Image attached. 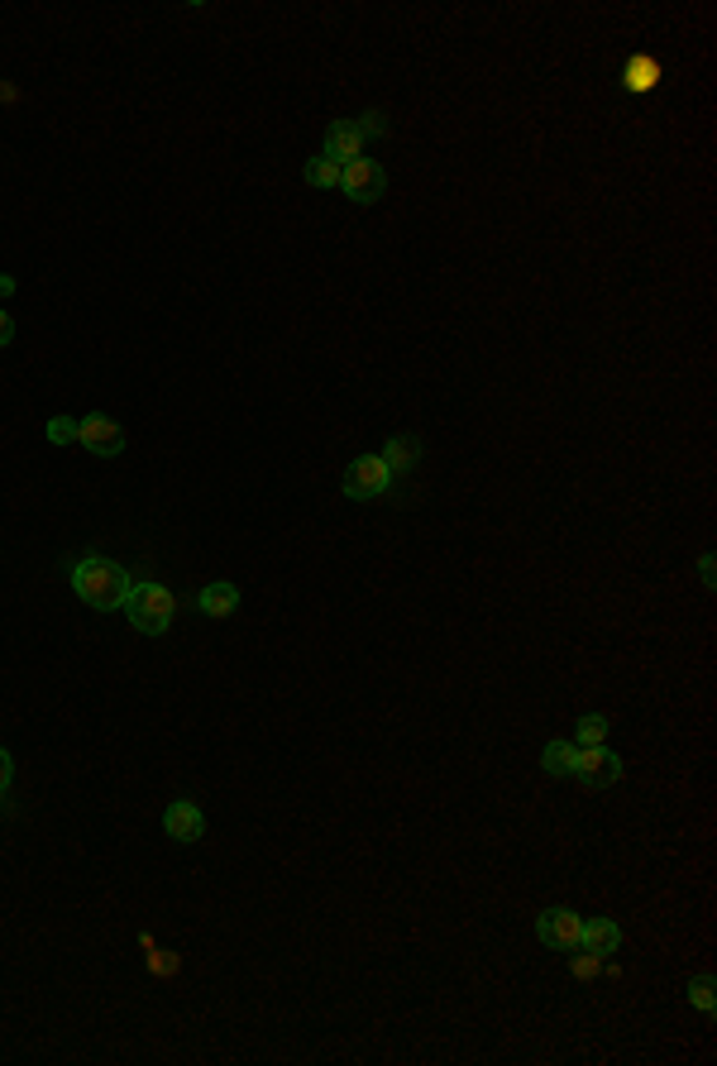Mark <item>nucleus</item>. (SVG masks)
Segmentation results:
<instances>
[{"mask_svg": "<svg viewBox=\"0 0 717 1066\" xmlns=\"http://www.w3.org/2000/svg\"><path fill=\"white\" fill-rule=\"evenodd\" d=\"M340 192L349 196L355 206H373L378 196L388 192V173H383V163L378 158H355V163H345L340 168Z\"/></svg>", "mask_w": 717, "mask_h": 1066, "instance_id": "obj_3", "label": "nucleus"}, {"mask_svg": "<svg viewBox=\"0 0 717 1066\" xmlns=\"http://www.w3.org/2000/svg\"><path fill=\"white\" fill-rule=\"evenodd\" d=\"M579 932H583V918L574 909H545L536 918V938L551 947V952H574V947H579Z\"/></svg>", "mask_w": 717, "mask_h": 1066, "instance_id": "obj_7", "label": "nucleus"}, {"mask_svg": "<svg viewBox=\"0 0 717 1066\" xmlns=\"http://www.w3.org/2000/svg\"><path fill=\"white\" fill-rule=\"evenodd\" d=\"M307 182L311 187H325V192H340V168L316 153V158H307Z\"/></svg>", "mask_w": 717, "mask_h": 1066, "instance_id": "obj_14", "label": "nucleus"}, {"mask_svg": "<svg viewBox=\"0 0 717 1066\" xmlns=\"http://www.w3.org/2000/svg\"><path fill=\"white\" fill-rule=\"evenodd\" d=\"M388 483H393V473H388L383 455H359L355 465L345 469V497H355V503H373V497H383Z\"/></svg>", "mask_w": 717, "mask_h": 1066, "instance_id": "obj_4", "label": "nucleus"}, {"mask_svg": "<svg viewBox=\"0 0 717 1066\" xmlns=\"http://www.w3.org/2000/svg\"><path fill=\"white\" fill-rule=\"evenodd\" d=\"M10 340H15V321H10V316H5V311H0V349H5V345H10Z\"/></svg>", "mask_w": 717, "mask_h": 1066, "instance_id": "obj_22", "label": "nucleus"}, {"mask_svg": "<svg viewBox=\"0 0 717 1066\" xmlns=\"http://www.w3.org/2000/svg\"><path fill=\"white\" fill-rule=\"evenodd\" d=\"M416 459H421V445L416 440H393L383 450V465H388V473H402V469H412Z\"/></svg>", "mask_w": 717, "mask_h": 1066, "instance_id": "obj_15", "label": "nucleus"}, {"mask_svg": "<svg viewBox=\"0 0 717 1066\" xmlns=\"http://www.w3.org/2000/svg\"><path fill=\"white\" fill-rule=\"evenodd\" d=\"M163 833L173 841H201L206 837V818L192 799H177V804L163 809Z\"/></svg>", "mask_w": 717, "mask_h": 1066, "instance_id": "obj_9", "label": "nucleus"}, {"mask_svg": "<svg viewBox=\"0 0 717 1066\" xmlns=\"http://www.w3.org/2000/svg\"><path fill=\"white\" fill-rule=\"evenodd\" d=\"M321 158H331L335 168H345V163H355V158H363V135H359V125H355V121H335L331 129H325V149H321Z\"/></svg>", "mask_w": 717, "mask_h": 1066, "instance_id": "obj_8", "label": "nucleus"}, {"mask_svg": "<svg viewBox=\"0 0 717 1066\" xmlns=\"http://www.w3.org/2000/svg\"><path fill=\"white\" fill-rule=\"evenodd\" d=\"M574 756H579V746H574V742H545L541 766H545V775H569L574 770Z\"/></svg>", "mask_w": 717, "mask_h": 1066, "instance_id": "obj_12", "label": "nucleus"}, {"mask_svg": "<svg viewBox=\"0 0 717 1066\" xmlns=\"http://www.w3.org/2000/svg\"><path fill=\"white\" fill-rule=\"evenodd\" d=\"M569 775L583 789H608V784L622 780V760H617V752H608V742L603 746H579V756H574V770Z\"/></svg>", "mask_w": 717, "mask_h": 1066, "instance_id": "obj_5", "label": "nucleus"}, {"mask_svg": "<svg viewBox=\"0 0 717 1066\" xmlns=\"http://www.w3.org/2000/svg\"><path fill=\"white\" fill-rule=\"evenodd\" d=\"M574 952H579V956H569V971H574L579 981H593L598 971H603V956H593L589 947H574Z\"/></svg>", "mask_w": 717, "mask_h": 1066, "instance_id": "obj_17", "label": "nucleus"}, {"mask_svg": "<svg viewBox=\"0 0 717 1066\" xmlns=\"http://www.w3.org/2000/svg\"><path fill=\"white\" fill-rule=\"evenodd\" d=\"M355 125H359V135H363V139H378V135H383V129H388V121H383V111H363V115H359V121H355Z\"/></svg>", "mask_w": 717, "mask_h": 1066, "instance_id": "obj_20", "label": "nucleus"}, {"mask_svg": "<svg viewBox=\"0 0 717 1066\" xmlns=\"http://www.w3.org/2000/svg\"><path fill=\"white\" fill-rule=\"evenodd\" d=\"M579 947H589L593 956H612L622 947V928L612 918H583V932H579Z\"/></svg>", "mask_w": 717, "mask_h": 1066, "instance_id": "obj_10", "label": "nucleus"}, {"mask_svg": "<svg viewBox=\"0 0 717 1066\" xmlns=\"http://www.w3.org/2000/svg\"><path fill=\"white\" fill-rule=\"evenodd\" d=\"M608 727H612V722L603 713L579 718V722H574V746H603L608 742Z\"/></svg>", "mask_w": 717, "mask_h": 1066, "instance_id": "obj_13", "label": "nucleus"}, {"mask_svg": "<svg viewBox=\"0 0 717 1066\" xmlns=\"http://www.w3.org/2000/svg\"><path fill=\"white\" fill-rule=\"evenodd\" d=\"M689 999H694L703 1015H713V976H694V981H689Z\"/></svg>", "mask_w": 717, "mask_h": 1066, "instance_id": "obj_18", "label": "nucleus"}, {"mask_svg": "<svg viewBox=\"0 0 717 1066\" xmlns=\"http://www.w3.org/2000/svg\"><path fill=\"white\" fill-rule=\"evenodd\" d=\"M10 780H15V760H10V752L0 746V794L10 789Z\"/></svg>", "mask_w": 717, "mask_h": 1066, "instance_id": "obj_21", "label": "nucleus"}, {"mask_svg": "<svg viewBox=\"0 0 717 1066\" xmlns=\"http://www.w3.org/2000/svg\"><path fill=\"white\" fill-rule=\"evenodd\" d=\"M15 293V278H0V297H10Z\"/></svg>", "mask_w": 717, "mask_h": 1066, "instance_id": "obj_23", "label": "nucleus"}, {"mask_svg": "<svg viewBox=\"0 0 717 1066\" xmlns=\"http://www.w3.org/2000/svg\"><path fill=\"white\" fill-rule=\"evenodd\" d=\"M48 440H54V445L77 440V421L72 416H54V421H48Z\"/></svg>", "mask_w": 717, "mask_h": 1066, "instance_id": "obj_19", "label": "nucleus"}, {"mask_svg": "<svg viewBox=\"0 0 717 1066\" xmlns=\"http://www.w3.org/2000/svg\"><path fill=\"white\" fill-rule=\"evenodd\" d=\"M234 608H240V588L225 584V578H220V584H206L197 594V612H206V617H230Z\"/></svg>", "mask_w": 717, "mask_h": 1066, "instance_id": "obj_11", "label": "nucleus"}, {"mask_svg": "<svg viewBox=\"0 0 717 1066\" xmlns=\"http://www.w3.org/2000/svg\"><path fill=\"white\" fill-rule=\"evenodd\" d=\"M129 584H135V578L106 555H86V560L72 564V588L91 612H120L125 598H129Z\"/></svg>", "mask_w": 717, "mask_h": 1066, "instance_id": "obj_1", "label": "nucleus"}, {"mask_svg": "<svg viewBox=\"0 0 717 1066\" xmlns=\"http://www.w3.org/2000/svg\"><path fill=\"white\" fill-rule=\"evenodd\" d=\"M77 445H82V450H91L96 459H115V455L125 450V431H120V421H115V416L91 412V416L77 421Z\"/></svg>", "mask_w": 717, "mask_h": 1066, "instance_id": "obj_6", "label": "nucleus"}, {"mask_svg": "<svg viewBox=\"0 0 717 1066\" xmlns=\"http://www.w3.org/2000/svg\"><path fill=\"white\" fill-rule=\"evenodd\" d=\"M660 82V62L656 58H632L627 62V87L632 91H650Z\"/></svg>", "mask_w": 717, "mask_h": 1066, "instance_id": "obj_16", "label": "nucleus"}, {"mask_svg": "<svg viewBox=\"0 0 717 1066\" xmlns=\"http://www.w3.org/2000/svg\"><path fill=\"white\" fill-rule=\"evenodd\" d=\"M120 612L129 617V627L143 631V637H163L177 617V598H173V588H163V584H129V598H125Z\"/></svg>", "mask_w": 717, "mask_h": 1066, "instance_id": "obj_2", "label": "nucleus"}]
</instances>
